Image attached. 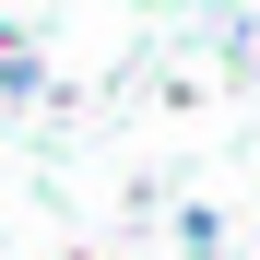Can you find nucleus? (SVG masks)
Returning a JSON list of instances; mask_svg holds the SVG:
<instances>
[{"mask_svg":"<svg viewBox=\"0 0 260 260\" xmlns=\"http://www.w3.org/2000/svg\"><path fill=\"white\" fill-rule=\"evenodd\" d=\"M36 83H48V59H36L24 36H0V95H36Z\"/></svg>","mask_w":260,"mask_h":260,"instance_id":"f03ea898","label":"nucleus"},{"mask_svg":"<svg viewBox=\"0 0 260 260\" xmlns=\"http://www.w3.org/2000/svg\"><path fill=\"white\" fill-rule=\"evenodd\" d=\"M225 71L260 83V12H225Z\"/></svg>","mask_w":260,"mask_h":260,"instance_id":"f257e3e1","label":"nucleus"}]
</instances>
